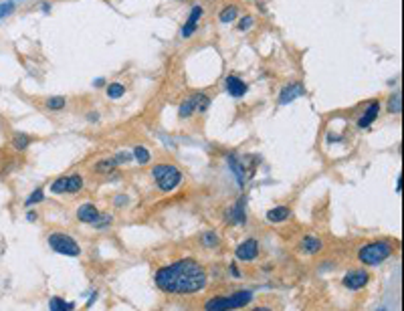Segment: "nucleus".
I'll return each instance as SVG.
<instances>
[{
  "label": "nucleus",
  "instance_id": "5",
  "mask_svg": "<svg viewBox=\"0 0 404 311\" xmlns=\"http://www.w3.org/2000/svg\"><path fill=\"white\" fill-rule=\"evenodd\" d=\"M49 247L59 253V255H65V257H79L81 255V249L79 244L65 233H53L49 234Z\"/></svg>",
  "mask_w": 404,
  "mask_h": 311
},
{
  "label": "nucleus",
  "instance_id": "6",
  "mask_svg": "<svg viewBox=\"0 0 404 311\" xmlns=\"http://www.w3.org/2000/svg\"><path fill=\"white\" fill-rule=\"evenodd\" d=\"M210 105V97L204 93H196L192 97H188L186 101H182L180 105V117H190L194 111H206V107Z\"/></svg>",
  "mask_w": 404,
  "mask_h": 311
},
{
  "label": "nucleus",
  "instance_id": "32",
  "mask_svg": "<svg viewBox=\"0 0 404 311\" xmlns=\"http://www.w3.org/2000/svg\"><path fill=\"white\" fill-rule=\"evenodd\" d=\"M134 158V156H130V154H125V152H119V154H115V164L119 166V164H125V162H130Z\"/></svg>",
  "mask_w": 404,
  "mask_h": 311
},
{
  "label": "nucleus",
  "instance_id": "8",
  "mask_svg": "<svg viewBox=\"0 0 404 311\" xmlns=\"http://www.w3.org/2000/svg\"><path fill=\"white\" fill-rule=\"evenodd\" d=\"M368 273L364 269H356V271H350L346 277H344V287L350 289V291H358V289H364L366 283H368Z\"/></svg>",
  "mask_w": 404,
  "mask_h": 311
},
{
  "label": "nucleus",
  "instance_id": "12",
  "mask_svg": "<svg viewBox=\"0 0 404 311\" xmlns=\"http://www.w3.org/2000/svg\"><path fill=\"white\" fill-rule=\"evenodd\" d=\"M378 114H380V101H370V105L366 107V111H364V116L358 119V127H368L370 123H374L376 121V117H378Z\"/></svg>",
  "mask_w": 404,
  "mask_h": 311
},
{
  "label": "nucleus",
  "instance_id": "4",
  "mask_svg": "<svg viewBox=\"0 0 404 311\" xmlns=\"http://www.w3.org/2000/svg\"><path fill=\"white\" fill-rule=\"evenodd\" d=\"M152 178L156 180L158 188L162 192H172L182 182V172L176 166L170 164H158L152 168Z\"/></svg>",
  "mask_w": 404,
  "mask_h": 311
},
{
  "label": "nucleus",
  "instance_id": "39",
  "mask_svg": "<svg viewBox=\"0 0 404 311\" xmlns=\"http://www.w3.org/2000/svg\"><path fill=\"white\" fill-rule=\"evenodd\" d=\"M49 8H51V6H49V2H42V10L49 12Z\"/></svg>",
  "mask_w": 404,
  "mask_h": 311
},
{
  "label": "nucleus",
  "instance_id": "25",
  "mask_svg": "<svg viewBox=\"0 0 404 311\" xmlns=\"http://www.w3.org/2000/svg\"><path fill=\"white\" fill-rule=\"evenodd\" d=\"M123 93H125V87H123L121 83H111V85L108 87V97H110V99H119Z\"/></svg>",
  "mask_w": 404,
  "mask_h": 311
},
{
  "label": "nucleus",
  "instance_id": "7",
  "mask_svg": "<svg viewBox=\"0 0 404 311\" xmlns=\"http://www.w3.org/2000/svg\"><path fill=\"white\" fill-rule=\"evenodd\" d=\"M237 259L239 261H245V263H251L259 257V242L255 238H247L245 242H241L237 247Z\"/></svg>",
  "mask_w": 404,
  "mask_h": 311
},
{
  "label": "nucleus",
  "instance_id": "9",
  "mask_svg": "<svg viewBox=\"0 0 404 311\" xmlns=\"http://www.w3.org/2000/svg\"><path fill=\"white\" fill-rule=\"evenodd\" d=\"M303 93H305V89H303L301 83H297V81L287 83V85L281 89V93H279V105H287V103H291L293 99L301 97Z\"/></svg>",
  "mask_w": 404,
  "mask_h": 311
},
{
  "label": "nucleus",
  "instance_id": "19",
  "mask_svg": "<svg viewBox=\"0 0 404 311\" xmlns=\"http://www.w3.org/2000/svg\"><path fill=\"white\" fill-rule=\"evenodd\" d=\"M49 309H51V311H73V309H75V303H67V301H63L61 297H51Z\"/></svg>",
  "mask_w": 404,
  "mask_h": 311
},
{
  "label": "nucleus",
  "instance_id": "13",
  "mask_svg": "<svg viewBox=\"0 0 404 311\" xmlns=\"http://www.w3.org/2000/svg\"><path fill=\"white\" fill-rule=\"evenodd\" d=\"M245 202H247V198H241L239 202L228 210L226 218H228L230 225H243V222L247 220V216H245Z\"/></svg>",
  "mask_w": 404,
  "mask_h": 311
},
{
  "label": "nucleus",
  "instance_id": "27",
  "mask_svg": "<svg viewBox=\"0 0 404 311\" xmlns=\"http://www.w3.org/2000/svg\"><path fill=\"white\" fill-rule=\"evenodd\" d=\"M202 14H204V8L202 6H192V10H190V16H188V22H192V25H198V20L202 18Z\"/></svg>",
  "mask_w": 404,
  "mask_h": 311
},
{
  "label": "nucleus",
  "instance_id": "18",
  "mask_svg": "<svg viewBox=\"0 0 404 311\" xmlns=\"http://www.w3.org/2000/svg\"><path fill=\"white\" fill-rule=\"evenodd\" d=\"M31 144V136H27V133H14L12 140H10V146L16 150V152H25Z\"/></svg>",
  "mask_w": 404,
  "mask_h": 311
},
{
  "label": "nucleus",
  "instance_id": "28",
  "mask_svg": "<svg viewBox=\"0 0 404 311\" xmlns=\"http://www.w3.org/2000/svg\"><path fill=\"white\" fill-rule=\"evenodd\" d=\"M51 192L53 194H63V192H65V176L57 178V180L51 184Z\"/></svg>",
  "mask_w": 404,
  "mask_h": 311
},
{
  "label": "nucleus",
  "instance_id": "21",
  "mask_svg": "<svg viewBox=\"0 0 404 311\" xmlns=\"http://www.w3.org/2000/svg\"><path fill=\"white\" fill-rule=\"evenodd\" d=\"M115 160L113 158H108V160H99L97 164H95V172L97 174H105V172H111V170H115Z\"/></svg>",
  "mask_w": 404,
  "mask_h": 311
},
{
  "label": "nucleus",
  "instance_id": "26",
  "mask_svg": "<svg viewBox=\"0 0 404 311\" xmlns=\"http://www.w3.org/2000/svg\"><path fill=\"white\" fill-rule=\"evenodd\" d=\"M134 158L138 160V164H147L150 162V152H147L144 146H138L134 150Z\"/></svg>",
  "mask_w": 404,
  "mask_h": 311
},
{
  "label": "nucleus",
  "instance_id": "31",
  "mask_svg": "<svg viewBox=\"0 0 404 311\" xmlns=\"http://www.w3.org/2000/svg\"><path fill=\"white\" fill-rule=\"evenodd\" d=\"M196 31V25H192V22H188L186 20V25L182 27V37L184 39H188V37H192V33Z\"/></svg>",
  "mask_w": 404,
  "mask_h": 311
},
{
  "label": "nucleus",
  "instance_id": "17",
  "mask_svg": "<svg viewBox=\"0 0 404 311\" xmlns=\"http://www.w3.org/2000/svg\"><path fill=\"white\" fill-rule=\"evenodd\" d=\"M81 188H83V178L79 174L65 176V192L67 194H77V192H81Z\"/></svg>",
  "mask_w": 404,
  "mask_h": 311
},
{
  "label": "nucleus",
  "instance_id": "2",
  "mask_svg": "<svg viewBox=\"0 0 404 311\" xmlns=\"http://www.w3.org/2000/svg\"><path fill=\"white\" fill-rule=\"evenodd\" d=\"M253 299L251 291H237L230 295H217L204 301V311H232L249 305Z\"/></svg>",
  "mask_w": 404,
  "mask_h": 311
},
{
  "label": "nucleus",
  "instance_id": "16",
  "mask_svg": "<svg viewBox=\"0 0 404 311\" xmlns=\"http://www.w3.org/2000/svg\"><path fill=\"white\" fill-rule=\"evenodd\" d=\"M289 216H291V210H289L287 206H275V208H271V210L267 212V220L273 222V225L287 220Z\"/></svg>",
  "mask_w": 404,
  "mask_h": 311
},
{
  "label": "nucleus",
  "instance_id": "30",
  "mask_svg": "<svg viewBox=\"0 0 404 311\" xmlns=\"http://www.w3.org/2000/svg\"><path fill=\"white\" fill-rule=\"evenodd\" d=\"M202 242L206 244V247H217V244H219L217 233H206V234H202Z\"/></svg>",
  "mask_w": 404,
  "mask_h": 311
},
{
  "label": "nucleus",
  "instance_id": "29",
  "mask_svg": "<svg viewBox=\"0 0 404 311\" xmlns=\"http://www.w3.org/2000/svg\"><path fill=\"white\" fill-rule=\"evenodd\" d=\"M12 10H14V2H12V0H10V2H0V20L6 18L8 14H12Z\"/></svg>",
  "mask_w": 404,
  "mask_h": 311
},
{
  "label": "nucleus",
  "instance_id": "1",
  "mask_svg": "<svg viewBox=\"0 0 404 311\" xmlns=\"http://www.w3.org/2000/svg\"><path fill=\"white\" fill-rule=\"evenodd\" d=\"M160 291L172 295H192L206 287V271L194 259H180L156 271Z\"/></svg>",
  "mask_w": 404,
  "mask_h": 311
},
{
  "label": "nucleus",
  "instance_id": "11",
  "mask_svg": "<svg viewBox=\"0 0 404 311\" xmlns=\"http://www.w3.org/2000/svg\"><path fill=\"white\" fill-rule=\"evenodd\" d=\"M77 218L85 225H95L97 218H99V210L95 208V204L87 202V204H81L79 210H77Z\"/></svg>",
  "mask_w": 404,
  "mask_h": 311
},
{
  "label": "nucleus",
  "instance_id": "14",
  "mask_svg": "<svg viewBox=\"0 0 404 311\" xmlns=\"http://www.w3.org/2000/svg\"><path fill=\"white\" fill-rule=\"evenodd\" d=\"M322 249V240H320V236H315V234H307V236H303V240H301V251L305 253V255H313V253H317Z\"/></svg>",
  "mask_w": 404,
  "mask_h": 311
},
{
  "label": "nucleus",
  "instance_id": "37",
  "mask_svg": "<svg viewBox=\"0 0 404 311\" xmlns=\"http://www.w3.org/2000/svg\"><path fill=\"white\" fill-rule=\"evenodd\" d=\"M27 218H29L31 222H33V220H37V212H33V210H31V212L27 214Z\"/></svg>",
  "mask_w": 404,
  "mask_h": 311
},
{
  "label": "nucleus",
  "instance_id": "33",
  "mask_svg": "<svg viewBox=\"0 0 404 311\" xmlns=\"http://www.w3.org/2000/svg\"><path fill=\"white\" fill-rule=\"evenodd\" d=\"M253 22H255V20H253V16H245V18L239 22V31H243V33H245V31H249V29L253 27Z\"/></svg>",
  "mask_w": 404,
  "mask_h": 311
},
{
  "label": "nucleus",
  "instance_id": "22",
  "mask_svg": "<svg viewBox=\"0 0 404 311\" xmlns=\"http://www.w3.org/2000/svg\"><path fill=\"white\" fill-rule=\"evenodd\" d=\"M42 198H45V192H42V188H35L33 190V194L25 200V206L27 208H31V206H35V204H38V202H42Z\"/></svg>",
  "mask_w": 404,
  "mask_h": 311
},
{
  "label": "nucleus",
  "instance_id": "15",
  "mask_svg": "<svg viewBox=\"0 0 404 311\" xmlns=\"http://www.w3.org/2000/svg\"><path fill=\"white\" fill-rule=\"evenodd\" d=\"M226 160H228V166H230L232 174H235V178H237V182L243 186V184H245V166L241 164V160L237 158L235 154H230Z\"/></svg>",
  "mask_w": 404,
  "mask_h": 311
},
{
  "label": "nucleus",
  "instance_id": "40",
  "mask_svg": "<svg viewBox=\"0 0 404 311\" xmlns=\"http://www.w3.org/2000/svg\"><path fill=\"white\" fill-rule=\"evenodd\" d=\"M378 311H386V309H384V307H382V309H378Z\"/></svg>",
  "mask_w": 404,
  "mask_h": 311
},
{
  "label": "nucleus",
  "instance_id": "34",
  "mask_svg": "<svg viewBox=\"0 0 404 311\" xmlns=\"http://www.w3.org/2000/svg\"><path fill=\"white\" fill-rule=\"evenodd\" d=\"M230 275H232V277H241V271H239V267H237L235 263L230 265Z\"/></svg>",
  "mask_w": 404,
  "mask_h": 311
},
{
  "label": "nucleus",
  "instance_id": "38",
  "mask_svg": "<svg viewBox=\"0 0 404 311\" xmlns=\"http://www.w3.org/2000/svg\"><path fill=\"white\" fill-rule=\"evenodd\" d=\"M251 311H271L269 307H255V309H251Z\"/></svg>",
  "mask_w": 404,
  "mask_h": 311
},
{
  "label": "nucleus",
  "instance_id": "20",
  "mask_svg": "<svg viewBox=\"0 0 404 311\" xmlns=\"http://www.w3.org/2000/svg\"><path fill=\"white\" fill-rule=\"evenodd\" d=\"M239 16V8L237 6H226L220 14H219V20L222 25H228V22H235V18Z\"/></svg>",
  "mask_w": 404,
  "mask_h": 311
},
{
  "label": "nucleus",
  "instance_id": "24",
  "mask_svg": "<svg viewBox=\"0 0 404 311\" xmlns=\"http://www.w3.org/2000/svg\"><path fill=\"white\" fill-rule=\"evenodd\" d=\"M400 109H402V99H400V93L396 91L388 99V111L390 114H400Z\"/></svg>",
  "mask_w": 404,
  "mask_h": 311
},
{
  "label": "nucleus",
  "instance_id": "23",
  "mask_svg": "<svg viewBox=\"0 0 404 311\" xmlns=\"http://www.w3.org/2000/svg\"><path fill=\"white\" fill-rule=\"evenodd\" d=\"M65 97H49L47 99V103H45V107L49 109V111H61L63 107H65Z\"/></svg>",
  "mask_w": 404,
  "mask_h": 311
},
{
  "label": "nucleus",
  "instance_id": "36",
  "mask_svg": "<svg viewBox=\"0 0 404 311\" xmlns=\"http://www.w3.org/2000/svg\"><path fill=\"white\" fill-rule=\"evenodd\" d=\"M402 182H404V180H402V176H398V184H396V192H400V190H402Z\"/></svg>",
  "mask_w": 404,
  "mask_h": 311
},
{
  "label": "nucleus",
  "instance_id": "3",
  "mask_svg": "<svg viewBox=\"0 0 404 311\" xmlns=\"http://www.w3.org/2000/svg\"><path fill=\"white\" fill-rule=\"evenodd\" d=\"M392 253H394V247L388 240H374V242L364 244V247L358 251V259L364 265H380L386 259H390Z\"/></svg>",
  "mask_w": 404,
  "mask_h": 311
},
{
  "label": "nucleus",
  "instance_id": "35",
  "mask_svg": "<svg viewBox=\"0 0 404 311\" xmlns=\"http://www.w3.org/2000/svg\"><path fill=\"white\" fill-rule=\"evenodd\" d=\"M125 202H127V198H125V196H117V198H115V206H123Z\"/></svg>",
  "mask_w": 404,
  "mask_h": 311
},
{
  "label": "nucleus",
  "instance_id": "10",
  "mask_svg": "<svg viewBox=\"0 0 404 311\" xmlns=\"http://www.w3.org/2000/svg\"><path fill=\"white\" fill-rule=\"evenodd\" d=\"M224 87H226L228 95H232V97H243L249 91V85L243 79H239L237 75H228L224 81Z\"/></svg>",
  "mask_w": 404,
  "mask_h": 311
}]
</instances>
